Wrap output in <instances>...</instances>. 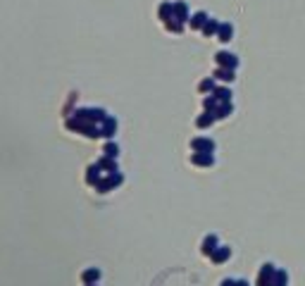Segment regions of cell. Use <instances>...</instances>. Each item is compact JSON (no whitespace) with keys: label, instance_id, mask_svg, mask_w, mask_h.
I'll use <instances>...</instances> for the list:
<instances>
[{"label":"cell","instance_id":"obj_1","mask_svg":"<svg viewBox=\"0 0 305 286\" xmlns=\"http://www.w3.org/2000/svg\"><path fill=\"white\" fill-rule=\"evenodd\" d=\"M67 129L79 131L84 136H103V139H112L115 131H117V119L110 117L105 110L100 107H84V110H76L74 117L67 119Z\"/></svg>","mask_w":305,"mask_h":286},{"label":"cell","instance_id":"obj_2","mask_svg":"<svg viewBox=\"0 0 305 286\" xmlns=\"http://www.w3.org/2000/svg\"><path fill=\"white\" fill-rule=\"evenodd\" d=\"M122 181H124L122 172H110V174H105V177L95 184V191H100V193H108V191H112L115 186H119Z\"/></svg>","mask_w":305,"mask_h":286},{"label":"cell","instance_id":"obj_3","mask_svg":"<svg viewBox=\"0 0 305 286\" xmlns=\"http://www.w3.org/2000/svg\"><path fill=\"white\" fill-rule=\"evenodd\" d=\"M215 62H217V67L234 70V72H236V67H238V57H236L234 53H217L215 55Z\"/></svg>","mask_w":305,"mask_h":286},{"label":"cell","instance_id":"obj_4","mask_svg":"<svg viewBox=\"0 0 305 286\" xmlns=\"http://www.w3.org/2000/svg\"><path fill=\"white\" fill-rule=\"evenodd\" d=\"M274 272H277V267H274L272 262L262 265V267H260V272H258V286H272Z\"/></svg>","mask_w":305,"mask_h":286},{"label":"cell","instance_id":"obj_5","mask_svg":"<svg viewBox=\"0 0 305 286\" xmlns=\"http://www.w3.org/2000/svg\"><path fill=\"white\" fill-rule=\"evenodd\" d=\"M191 148H193V153H215V141L198 136V139L191 141Z\"/></svg>","mask_w":305,"mask_h":286},{"label":"cell","instance_id":"obj_6","mask_svg":"<svg viewBox=\"0 0 305 286\" xmlns=\"http://www.w3.org/2000/svg\"><path fill=\"white\" fill-rule=\"evenodd\" d=\"M172 19H174V22H179V24H186V22H188V7H186V2H184V0H177V2H174V12H172Z\"/></svg>","mask_w":305,"mask_h":286},{"label":"cell","instance_id":"obj_7","mask_svg":"<svg viewBox=\"0 0 305 286\" xmlns=\"http://www.w3.org/2000/svg\"><path fill=\"white\" fill-rule=\"evenodd\" d=\"M191 162L196 167H212L215 165V155L212 153H193L191 155Z\"/></svg>","mask_w":305,"mask_h":286},{"label":"cell","instance_id":"obj_8","mask_svg":"<svg viewBox=\"0 0 305 286\" xmlns=\"http://www.w3.org/2000/svg\"><path fill=\"white\" fill-rule=\"evenodd\" d=\"M229 258H232V248H229V246H217L215 253L210 255V260H212L215 265H222V262H227Z\"/></svg>","mask_w":305,"mask_h":286},{"label":"cell","instance_id":"obj_9","mask_svg":"<svg viewBox=\"0 0 305 286\" xmlns=\"http://www.w3.org/2000/svg\"><path fill=\"white\" fill-rule=\"evenodd\" d=\"M217 246H219V241H217V236L215 234H210V236H205V241H203V255H208V258H210V255H212V253H215V248Z\"/></svg>","mask_w":305,"mask_h":286},{"label":"cell","instance_id":"obj_10","mask_svg":"<svg viewBox=\"0 0 305 286\" xmlns=\"http://www.w3.org/2000/svg\"><path fill=\"white\" fill-rule=\"evenodd\" d=\"M100 174H103V169L98 167V162H95V165H91L89 169H86V184L95 186V184L100 181Z\"/></svg>","mask_w":305,"mask_h":286},{"label":"cell","instance_id":"obj_11","mask_svg":"<svg viewBox=\"0 0 305 286\" xmlns=\"http://www.w3.org/2000/svg\"><path fill=\"white\" fill-rule=\"evenodd\" d=\"M98 167H100L105 174H110V172H119V169H117V160H115V158H108V155H103V158L98 160Z\"/></svg>","mask_w":305,"mask_h":286},{"label":"cell","instance_id":"obj_12","mask_svg":"<svg viewBox=\"0 0 305 286\" xmlns=\"http://www.w3.org/2000/svg\"><path fill=\"white\" fill-rule=\"evenodd\" d=\"M234 36V26L229 22H224V24H219V31H217V38L222 41V43H229Z\"/></svg>","mask_w":305,"mask_h":286},{"label":"cell","instance_id":"obj_13","mask_svg":"<svg viewBox=\"0 0 305 286\" xmlns=\"http://www.w3.org/2000/svg\"><path fill=\"white\" fill-rule=\"evenodd\" d=\"M98 279H100V269H95V267L84 269V274H81V282H84V284H95Z\"/></svg>","mask_w":305,"mask_h":286},{"label":"cell","instance_id":"obj_14","mask_svg":"<svg viewBox=\"0 0 305 286\" xmlns=\"http://www.w3.org/2000/svg\"><path fill=\"white\" fill-rule=\"evenodd\" d=\"M232 112H234L232 103H219V105L215 107V112H212V115H215V119H224V117H229Z\"/></svg>","mask_w":305,"mask_h":286},{"label":"cell","instance_id":"obj_15","mask_svg":"<svg viewBox=\"0 0 305 286\" xmlns=\"http://www.w3.org/2000/svg\"><path fill=\"white\" fill-rule=\"evenodd\" d=\"M172 12H174V2H162L160 7H158V17L162 22H169L172 19Z\"/></svg>","mask_w":305,"mask_h":286},{"label":"cell","instance_id":"obj_16","mask_svg":"<svg viewBox=\"0 0 305 286\" xmlns=\"http://www.w3.org/2000/svg\"><path fill=\"white\" fill-rule=\"evenodd\" d=\"M210 95H215V98L219 100V103H232V91H229V89H224V86H217V89L212 91Z\"/></svg>","mask_w":305,"mask_h":286},{"label":"cell","instance_id":"obj_17","mask_svg":"<svg viewBox=\"0 0 305 286\" xmlns=\"http://www.w3.org/2000/svg\"><path fill=\"white\" fill-rule=\"evenodd\" d=\"M212 76H215V79H219V81H229V84H232L234 79H236V74H234V70H224V67H217Z\"/></svg>","mask_w":305,"mask_h":286},{"label":"cell","instance_id":"obj_18","mask_svg":"<svg viewBox=\"0 0 305 286\" xmlns=\"http://www.w3.org/2000/svg\"><path fill=\"white\" fill-rule=\"evenodd\" d=\"M212 122H215V115L205 110V112H203V115H200V117L196 119V126H198V129H208V126L212 124Z\"/></svg>","mask_w":305,"mask_h":286},{"label":"cell","instance_id":"obj_19","mask_svg":"<svg viewBox=\"0 0 305 286\" xmlns=\"http://www.w3.org/2000/svg\"><path fill=\"white\" fill-rule=\"evenodd\" d=\"M208 15H205V12H196V15H193V17L188 19V24H191V29H203V26H205V22H208Z\"/></svg>","mask_w":305,"mask_h":286},{"label":"cell","instance_id":"obj_20","mask_svg":"<svg viewBox=\"0 0 305 286\" xmlns=\"http://www.w3.org/2000/svg\"><path fill=\"white\" fill-rule=\"evenodd\" d=\"M219 24H222V22H217V19H208V22H205V26H203L200 31H203L205 36H215L217 31H219Z\"/></svg>","mask_w":305,"mask_h":286},{"label":"cell","instance_id":"obj_21","mask_svg":"<svg viewBox=\"0 0 305 286\" xmlns=\"http://www.w3.org/2000/svg\"><path fill=\"white\" fill-rule=\"evenodd\" d=\"M217 86H215V76H210V79H203L200 84H198V91L200 93H212Z\"/></svg>","mask_w":305,"mask_h":286},{"label":"cell","instance_id":"obj_22","mask_svg":"<svg viewBox=\"0 0 305 286\" xmlns=\"http://www.w3.org/2000/svg\"><path fill=\"white\" fill-rule=\"evenodd\" d=\"M288 284V274L284 269H277L274 272V279H272V286H286Z\"/></svg>","mask_w":305,"mask_h":286},{"label":"cell","instance_id":"obj_23","mask_svg":"<svg viewBox=\"0 0 305 286\" xmlns=\"http://www.w3.org/2000/svg\"><path fill=\"white\" fill-rule=\"evenodd\" d=\"M164 29L172 31V34H181V31H184V24L174 22V19H169V22H164Z\"/></svg>","mask_w":305,"mask_h":286},{"label":"cell","instance_id":"obj_24","mask_svg":"<svg viewBox=\"0 0 305 286\" xmlns=\"http://www.w3.org/2000/svg\"><path fill=\"white\" fill-rule=\"evenodd\" d=\"M103 153H105L108 158H115V160H117V155H119V148H117V143H105Z\"/></svg>","mask_w":305,"mask_h":286},{"label":"cell","instance_id":"obj_25","mask_svg":"<svg viewBox=\"0 0 305 286\" xmlns=\"http://www.w3.org/2000/svg\"><path fill=\"white\" fill-rule=\"evenodd\" d=\"M219 286H236V279H224Z\"/></svg>","mask_w":305,"mask_h":286},{"label":"cell","instance_id":"obj_26","mask_svg":"<svg viewBox=\"0 0 305 286\" xmlns=\"http://www.w3.org/2000/svg\"><path fill=\"white\" fill-rule=\"evenodd\" d=\"M86 286H95V284H86Z\"/></svg>","mask_w":305,"mask_h":286}]
</instances>
